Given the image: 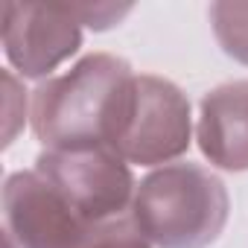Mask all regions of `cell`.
Segmentation results:
<instances>
[{
	"label": "cell",
	"mask_w": 248,
	"mask_h": 248,
	"mask_svg": "<svg viewBox=\"0 0 248 248\" xmlns=\"http://www.w3.org/2000/svg\"><path fill=\"white\" fill-rule=\"evenodd\" d=\"M73 18L91 30H111L117 21H123L132 6H114V3H67Z\"/></svg>",
	"instance_id": "obj_10"
},
{
	"label": "cell",
	"mask_w": 248,
	"mask_h": 248,
	"mask_svg": "<svg viewBox=\"0 0 248 248\" xmlns=\"http://www.w3.org/2000/svg\"><path fill=\"white\" fill-rule=\"evenodd\" d=\"M210 24L219 47L231 59L248 64V3H213Z\"/></svg>",
	"instance_id": "obj_8"
},
{
	"label": "cell",
	"mask_w": 248,
	"mask_h": 248,
	"mask_svg": "<svg viewBox=\"0 0 248 248\" xmlns=\"http://www.w3.org/2000/svg\"><path fill=\"white\" fill-rule=\"evenodd\" d=\"M0 30L9 62L21 76L38 79L70 59L82 44V24L67 3H0Z\"/></svg>",
	"instance_id": "obj_6"
},
{
	"label": "cell",
	"mask_w": 248,
	"mask_h": 248,
	"mask_svg": "<svg viewBox=\"0 0 248 248\" xmlns=\"http://www.w3.org/2000/svg\"><path fill=\"white\" fill-rule=\"evenodd\" d=\"M3 219L18 248H79L93 228L35 170L6 178Z\"/></svg>",
	"instance_id": "obj_5"
},
{
	"label": "cell",
	"mask_w": 248,
	"mask_h": 248,
	"mask_svg": "<svg viewBox=\"0 0 248 248\" xmlns=\"http://www.w3.org/2000/svg\"><path fill=\"white\" fill-rule=\"evenodd\" d=\"M3 85H6V146L15 140V132H18V126L24 123V111H18L15 108V102H21L24 99V93H21V88H18V79L9 73V70H3Z\"/></svg>",
	"instance_id": "obj_11"
},
{
	"label": "cell",
	"mask_w": 248,
	"mask_h": 248,
	"mask_svg": "<svg viewBox=\"0 0 248 248\" xmlns=\"http://www.w3.org/2000/svg\"><path fill=\"white\" fill-rule=\"evenodd\" d=\"M79 248H152V242L138 231V225L126 213L120 219L93 225Z\"/></svg>",
	"instance_id": "obj_9"
},
{
	"label": "cell",
	"mask_w": 248,
	"mask_h": 248,
	"mask_svg": "<svg viewBox=\"0 0 248 248\" xmlns=\"http://www.w3.org/2000/svg\"><path fill=\"white\" fill-rule=\"evenodd\" d=\"M190 146V99L170 79L143 73L135 79L129 117L114 152L126 164L155 167L184 155Z\"/></svg>",
	"instance_id": "obj_4"
},
{
	"label": "cell",
	"mask_w": 248,
	"mask_h": 248,
	"mask_svg": "<svg viewBox=\"0 0 248 248\" xmlns=\"http://www.w3.org/2000/svg\"><path fill=\"white\" fill-rule=\"evenodd\" d=\"M3 248H18V245H15V239H12L9 233H3Z\"/></svg>",
	"instance_id": "obj_12"
},
{
	"label": "cell",
	"mask_w": 248,
	"mask_h": 248,
	"mask_svg": "<svg viewBox=\"0 0 248 248\" xmlns=\"http://www.w3.org/2000/svg\"><path fill=\"white\" fill-rule=\"evenodd\" d=\"M135 73L111 53L85 56L67 73L41 82L32 93V132L44 149L117 146L129 117Z\"/></svg>",
	"instance_id": "obj_1"
},
{
	"label": "cell",
	"mask_w": 248,
	"mask_h": 248,
	"mask_svg": "<svg viewBox=\"0 0 248 248\" xmlns=\"http://www.w3.org/2000/svg\"><path fill=\"white\" fill-rule=\"evenodd\" d=\"M199 146L222 170H248V79L213 88L202 99Z\"/></svg>",
	"instance_id": "obj_7"
},
{
	"label": "cell",
	"mask_w": 248,
	"mask_h": 248,
	"mask_svg": "<svg viewBox=\"0 0 248 248\" xmlns=\"http://www.w3.org/2000/svg\"><path fill=\"white\" fill-rule=\"evenodd\" d=\"M41 172L56 193L88 222H111L126 216L135 199V178L129 164L108 146L91 149H44L35 158Z\"/></svg>",
	"instance_id": "obj_3"
},
{
	"label": "cell",
	"mask_w": 248,
	"mask_h": 248,
	"mask_svg": "<svg viewBox=\"0 0 248 248\" xmlns=\"http://www.w3.org/2000/svg\"><path fill=\"white\" fill-rule=\"evenodd\" d=\"M225 184L199 164L149 172L132 199V222L155 248H207L228 222Z\"/></svg>",
	"instance_id": "obj_2"
}]
</instances>
